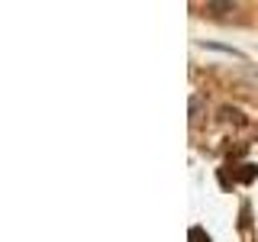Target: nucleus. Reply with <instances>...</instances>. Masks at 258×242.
Returning a JSON list of instances; mask_svg holds the SVG:
<instances>
[{
    "label": "nucleus",
    "mask_w": 258,
    "mask_h": 242,
    "mask_svg": "<svg viewBox=\"0 0 258 242\" xmlns=\"http://www.w3.org/2000/svg\"><path fill=\"white\" fill-rule=\"evenodd\" d=\"M207 10H232V4H207Z\"/></svg>",
    "instance_id": "f257e3e1"
}]
</instances>
